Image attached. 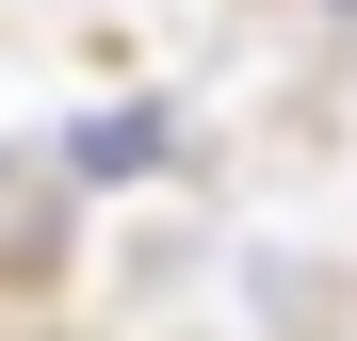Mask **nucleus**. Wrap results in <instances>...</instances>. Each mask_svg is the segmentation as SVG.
<instances>
[{"instance_id": "obj_1", "label": "nucleus", "mask_w": 357, "mask_h": 341, "mask_svg": "<svg viewBox=\"0 0 357 341\" xmlns=\"http://www.w3.org/2000/svg\"><path fill=\"white\" fill-rule=\"evenodd\" d=\"M162 162H178V130H162L146 98H114V114L66 130V179H162Z\"/></svg>"}]
</instances>
